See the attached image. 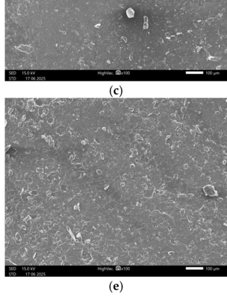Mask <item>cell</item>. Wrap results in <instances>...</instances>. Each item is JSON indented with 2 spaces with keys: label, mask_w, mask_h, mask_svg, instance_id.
<instances>
[{
  "label": "cell",
  "mask_w": 227,
  "mask_h": 297,
  "mask_svg": "<svg viewBox=\"0 0 227 297\" xmlns=\"http://www.w3.org/2000/svg\"><path fill=\"white\" fill-rule=\"evenodd\" d=\"M204 191L206 195L210 197H217L218 195V192L215 190L214 186L208 185L205 186L203 188Z\"/></svg>",
  "instance_id": "1"
},
{
  "label": "cell",
  "mask_w": 227,
  "mask_h": 297,
  "mask_svg": "<svg viewBox=\"0 0 227 297\" xmlns=\"http://www.w3.org/2000/svg\"><path fill=\"white\" fill-rule=\"evenodd\" d=\"M122 289V284L119 281H113L111 284V289L113 292H118L121 291Z\"/></svg>",
  "instance_id": "2"
},
{
  "label": "cell",
  "mask_w": 227,
  "mask_h": 297,
  "mask_svg": "<svg viewBox=\"0 0 227 297\" xmlns=\"http://www.w3.org/2000/svg\"><path fill=\"white\" fill-rule=\"evenodd\" d=\"M15 237H16V239L18 240H22V238L20 237V235H19V233H17V234H16Z\"/></svg>",
  "instance_id": "3"
},
{
  "label": "cell",
  "mask_w": 227,
  "mask_h": 297,
  "mask_svg": "<svg viewBox=\"0 0 227 297\" xmlns=\"http://www.w3.org/2000/svg\"><path fill=\"white\" fill-rule=\"evenodd\" d=\"M28 104H29V105H30V106H33V105H34V102H33L32 100H29V101H28Z\"/></svg>",
  "instance_id": "4"
},
{
  "label": "cell",
  "mask_w": 227,
  "mask_h": 297,
  "mask_svg": "<svg viewBox=\"0 0 227 297\" xmlns=\"http://www.w3.org/2000/svg\"><path fill=\"white\" fill-rule=\"evenodd\" d=\"M53 119L52 118H50L48 119V122L49 123H53Z\"/></svg>",
  "instance_id": "5"
},
{
  "label": "cell",
  "mask_w": 227,
  "mask_h": 297,
  "mask_svg": "<svg viewBox=\"0 0 227 297\" xmlns=\"http://www.w3.org/2000/svg\"><path fill=\"white\" fill-rule=\"evenodd\" d=\"M31 194L33 195H37V192L36 191H31Z\"/></svg>",
  "instance_id": "6"
},
{
  "label": "cell",
  "mask_w": 227,
  "mask_h": 297,
  "mask_svg": "<svg viewBox=\"0 0 227 297\" xmlns=\"http://www.w3.org/2000/svg\"><path fill=\"white\" fill-rule=\"evenodd\" d=\"M51 193H52V192H51V191H48L46 192V195H47L48 197H50V195H51Z\"/></svg>",
  "instance_id": "7"
},
{
  "label": "cell",
  "mask_w": 227,
  "mask_h": 297,
  "mask_svg": "<svg viewBox=\"0 0 227 297\" xmlns=\"http://www.w3.org/2000/svg\"><path fill=\"white\" fill-rule=\"evenodd\" d=\"M37 172H40V173L43 172V169H40V168H38V169H37Z\"/></svg>",
  "instance_id": "8"
},
{
  "label": "cell",
  "mask_w": 227,
  "mask_h": 297,
  "mask_svg": "<svg viewBox=\"0 0 227 297\" xmlns=\"http://www.w3.org/2000/svg\"><path fill=\"white\" fill-rule=\"evenodd\" d=\"M49 145L50 146H54V142H53V141H50V142H49Z\"/></svg>",
  "instance_id": "9"
},
{
  "label": "cell",
  "mask_w": 227,
  "mask_h": 297,
  "mask_svg": "<svg viewBox=\"0 0 227 297\" xmlns=\"http://www.w3.org/2000/svg\"><path fill=\"white\" fill-rule=\"evenodd\" d=\"M30 219H31V217H30V216H27V217H26V218L25 219V220L27 221H28V220H30Z\"/></svg>",
  "instance_id": "10"
},
{
  "label": "cell",
  "mask_w": 227,
  "mask_h": 297,
  "mask_svg": "<svg viewBox=\"0 0 227 297\" xmlns=\"http://www.w3.org/2000/svg\"><path fill=\"white\" fill-rule=\"evenodd\" d=\"M62 244H63V242H62L61 241H59L57 242V245H58V246H60V245H62Z\"/></svg>",
  "instance_id": "11"
},
{
  "label": "cell",
  "mask_w": 227,
  "mask_h": 297,
  "mask_svg": "<svg viewBox=\"0 0 227 297\" xmlns=\"http://www.w3.org/2000/svg\"><path fill=\"white\" fill-rule=\"evenodd\" d=\"M226 140H227V133H226ZM226 149H227V145H226ZM226 172L227 174V159H226Z\"/></svg>",
  "instance_id": "12"
},
{
  "label": "cell",
  "mask_w": 227,
  "mask_h": 297,
  "mask_svg": "<svg viewBox=\"0 0 227 297\" xmlns=\"http://www.w3.org/2000/svg\"><path fill=\"white\" fill-rule=\"evenodd\" d=\"M97 173L98 175H100L102 173V170H97Z\"/></svg>",
  "instance_id": "13"
},
{
  "label": "cell",
  "mask_w": 227,
  "mask_h": 297,
  "mask_svg": "<svg viewBox=\"0 0 227 297\" xmlns=\"http://www.w3.org/2000/svg\"><path fill=\"white\" fill-rule=\"evenodd\" d=\"M26 223H27V224L28 225H31V222L30 220H29L27 221H26Z\"/></svg>",
  "instance_id": "14"
},
{
  "label": "cell",
  "mask_w": 227,
  "mask_h": 297,
  "mask_svg": "<svg viewBox=\"0 0 227 297\" xmlns=\"http://www.w3.org/2000/svg\"><path fill=\"white\" fill-rule=\"evenodd\" d=\"M49 229V227H48V226H45L44 227V229H45L46 231H48Z\"/></svg>",
  "instance_id": "15"
},
{
  "label": "cell",
  "mask_w": 227,
  "mask_h": 297,
  "mask_svg": "<svg viewBox=\"0 0 227 297\" xmlns=\"http://www.w3.org/2000/svg\"><path fill=\"white\" fill-rule=\"evenodd\" d=\"M23 189H24V190H25V191H27V190H28V187H27V186H23Z\"/></svg>",
  "instance_id": "16"
},
{
  "label": "cell",
  "mask_w": 227,
  "mask_h": 297,
  "mask_svg": "<svg viewBox=\"0 0 227 297\" xmlns=\"http://www.w3.org/2000/svg\"><path fill=\"white\" fill-rule=\"evenodd\" d=\"M12 174H13V172H12V171L11 170H10L9 171V175H10V176H11L12 175Z\"/></svg>",
  "instance_id": "17"
},
{
  "label": "cell",
  "mask_w": 227,
  "mask_h": 297,
  "mask_svg": "<svg viewBox=\"0 0 227 297\" xmlns=\"http://www.w3.org/2000/svg\"><path fill=\"white\" fill-rule=\"evenodd\" d=\"M65 259H66V258H65V256H63L61 257V260H62L63 261H65Z\"/></svg>",
  "instance_id": "18"
},
{
  "label": "cell",
  "mask_w": 227,
  "mask_h": 297,
  "mask_svg": "<svg viewBox=\"0 0 227 297\" xmlns=\"http://www.w3.org/2000/svg\"><path fill=\"white\" fill-rule=\"evenodd\" d=\"M39 176H40V179H41L44 178V175H43V174H41H41L39 175Z\"/></svg>",
  "instance_id": "19"
},
{
  "label": "cell",
  "mask_w": 227,
  "mask_h": 297,
  "mask_svg": "<svg viewBox=\"0 0 227 297\" xmlns=\"http://www.w3.org/2000/svg\"><path fill=\"white\" fill-rule=\"evenodd\" d=\"M10 119H11V120H14L15 119V116H11V118H10Z\"/></svg>",
  "instance_id": "20"
},
{
  "label": "cell",
  "mask_w": 227,
  "mask_h": 297,
  "mask_svg": "<svg viewBox=\"0 0 227 297\" xmlns=\"http://www.w3.org/2000/svg\"><path fill=\"white\" fill-rule=\"evenodd\" d=\"M12 111H13V109H11L9 111L8 113H9V114H11V113H12Z\"/></svg>",
  "instance_id": "21"
},
{
  "label": "cell",
  "mask_w": 227,
  "mask_h": 297,
  "mask_svg": "<svg viewBox=\"0 0 227 297\" xmlns=\"http://www.w3.org/2000/svg\"><path fill=\"white\" fill-rule=\"evenodd\" d=\"M16 243L17 244H20V240H17V241H16Z\"/></svg>",
  "instance_id": "22"
},
{
  "label": "cell",
  "mask_w": 227,
  "mask_h": 297,
  "mask_svg": "<svg viewBox=\"0 0 227 297\" xmlns=\"http://www.w3.org/2000/svg\"><path fill=\"white\" fill-rule=\"evenodd\" d=\"M10 148V146H8V147H7V148H5V152H7V151H8V150L9 149V148Z\"/></svg>",
  "instance_id": "23"
},
{
  "label": "cell",
  "mask_w": 227,
  "mask_h": 297,
  "mask_svg": "<svg viewBox=\"0 0 227 297\" xmlns=\"http://www.w3.org/2000/svg\"><path fill=\"white\" fill-rule=\"evenodd\" d=\"M22 229H23V230H26V226H22Z\"/></svg>",
  "instance_id": "24"
},
{
  "label": "cell",
  "mask_w": 227,
  "mask_h": 297,
  "mask_svg": "<svg viewBox=\"0 0 227 297\" xmlns=\"http://www.w3.org/2000/svg\"><path fill=\"white\" fill-rule=\"evenodd\" d=\"M15 184L16 185H17V186H18V185H19V182H18V181H16V182H15Z\"/></svg>",
  "instance_id": "25"
},
{
  "label": "cell",
  "mask_w": 227,
  "mask_h": 297,
  "mask_svg": "<svg viewBox=\"0 0 227 297\" xmlns=\"http://www.w3.org/2000/svg\"><path fill=\"white\" fill-rule=\"evenodd\" d=\"M47 138H48V140H52V137H51L50 136L48 137H47Z\"/></svg>",
  "instance_id": "26"
},
{
  "label": "cell",
  "mask_w": 227,
  "mask_h": 297,
  "mask_svg": "<svg viewBox=\"0 0 227 297\" xmlns=\"http://www.w3.org/2000/svg\"><path fill=\"white\" fill-rule=\"evenodd\" d=\"M74 156H71V158H70V160H71V161H72V160H74Z\"/></svg>",
  "instance_id": "27"
},
{
  "label": "cell",
  "mask_w": 227,
  "mask_h": 297,
  "mask_svg": "<svg viewBox=\"0 0 227 297\" xmlns=\"http://www.w3.org/2000/svg\"><path fill=\"white\" fill-rule=\"evenodd\" d=\"M10 220H11V219H10V218H8V219H7V221H6V222H7V223H8V221H10Z\"/></svg>",
  "instance_id": "28"
},
{
  "label": "cell",
  "mask_w": 227,
  "mask_h": 297,
  "mask_svg": "<svg viewBox=\"0 0 227 297\" xmlns=\"http://www.w3.org/2000/svg\"><path fill=\"white\" fill-rule=\"evenodd\" d=\"M31 240H32L33 241H35V240H36V238H35V237H33Z\"/></svg>",
  "instance_id": "29"
},
{
  "label": "cell",
  "mask_w": 227,
  "mask_h": 297,
  "mask_svg": "<svg viewBox=\"0 0 227 297\" xmlns=\"http://www.w3.org/2000/svg\"><path fill=\"white\" fill-rule=\"evenodd\" d=\"M57 239H55V240H54V241H53V243H54V244H55L56 243H57Z\"/></svg>",
  "instance_id": "30"
},
{
  "label": "cell",
  "mask_w": 227,
  "mask_h": 297,
  "mask_svg": "<svg viewBox=\"0 0 227 297\" xmlns=\"http://www.w3.org/2000/svg\"><path fill=\"white\" fill-rule=\"evenodd\" d=\"M55 157H58V156L59 155V154L58 153H56V154H55Z\"/></svg>",
  "instance_id": "31"
},
{
  "label": "cell",
  "mask_w": 227,
  "mask_h": 297,
  "mask_svg": "<svg viewBox=\"0 0 227 297\" xmlns=\"http://www.w3.org/2000/svg\"><path fill=\"white\" fill-rule=\"evenodd\" d=\"M83 165H84V166L85 167H87V164H85V162H83Z\"/></svg>",
  "instance_id": "32"
},
{
  "label": "cell",
  "mask_w": 227,
  "mask_h": 297,
  "mask_svg": "<svg viewBox=\"0 0 227 297\" xmlns=\"http://www.w3.org/2000/svg\"><path fill=\"white\" fill-rule=\"evenodd\" d=\"M88 192H92V190H91V189H89V190H88Z\"/></svg>",
  "instance_id": "33"
},
{
  "label": "cell",
  "mask_w": 227,
  "mask_h": 297,
  "mask_svg": "<svg viewBox=\"0 0 227 297\" xmlns=\"http://www.w3.org/2000/svg\"><path fill=\"white\" fill-rule=\"evenodd\" d=\"M50 264H51L52 265H54V262H53V261H52V262H50Z\"/></svg>",
  "instance_id": "34"
},
{
  "label": "cell",
  "mask_w": 227,
  "mask_h": 297,
  "mask_svg": "<svg viewBox=\"0 0 227 297\" xmlns=\"http://www.w3.org/2000/svg\"><path fill=\"white\" fill-rule=\"evenodd\" d=\"M81 165H80H80H77V168H80V167H81Z\"/></svg>",
  "instance_id": "35"
},
{
  "label": "cell",
  "mask_w": 227,
  "mask_h": 297,
  "mask_svg": "<svg viewBox=\"0 0 227 297\" xmlns=\"http://www.w3.org/2000/svg\"><path fill=\"white\" fill-rule=\"evenodd\" d=\"M74 209H78V206H75V207H74Z\"/></svg>",
  "instance_id": "36"
},
{
  "label": "cell",
  "mask_w": 227,
  "mask_h": 297,
  "mask_svg": "<svg viewBox=\"0 0 227 297\" xmlns=\"http://www.w3.org/2000/svg\"><path fill=\"white\" fill-rule=\"evenodd\" d=\"M147 17H145V22H146V21H147Z\"/></svg>",
  "instance_id": "37"
},
{
  "label": "cell",
  "mask_w": 227,
  "mask_h": 297,
  "mask_svg": "<svg viewBox=\"0 0 227 297\" xmlns=\"http://www.w3.org/2000/svg\"><path fill=\"white\" fill-rule=\"evenodd\" d=\"M25 118H26V116H24L23 117V119H22V120H25Z\"/></svg>",
  "instance_id": "38"
},
{
  "label": "cell",
  "mask_w": 227,
  "mask_h": 297,
  "mask_svg": "<svg viewBox=\"0 0 227 297\" xmlns=\"http://www.w3.org/2000/svg\"><path fill=\"white\" fill-rule=\"evenodd\" d=\"M22 183H23V185H25V184H26V183H25V181H23Z\"/></svg>",
  "instance_id": "39"
},
{
  "label": "cell",
  "mask_w": 227,
  "mask_h": 297,
  "mask_svg": "<svg viewBox=\"0 0 227 297\" xmlns=\"http://www.w3.org/2000/svg\"><path fill=\"white\" fill-rule=\"evenodd\" d=\"M25 238H27V237H28V235H27V234H25Z\"/></svg>",
  "instance_id": "40"
},
{
  "label": "cell",
  "mask_w": 227,
  "mask_h": 297,
  "mask_svg": "<svg viewBox=\"0 0 227 297\" xmlns=\"http://www.w3.org/2000/svg\"><path fill=\"white\" fill-rule=\"evenodd\" d=\"M21 124H22V123H21V122H20V123H19V124H18V126H20V125H21Z\"/></svg>",
  "instance_id": "41"
},
{
  "label": "cell",
  "mask_w": 227,
  "mask_h": 297,
  "mask_svg": "<svg viewBox=\"0 0 227 297\" xmlns=\"http://www.w3.org/2000/svg\"><path fill=\"white\" fill-rule=\"evenodd\" d=\"M26 250H27L29 249V247H27V246H26Z\"/></svg>",
  "instance_id": "42"
},
{
  "label": "cell",
  "mask_w": 227,
  "mask_h": 297,
  "mask_svg": "<svg viewBox=\"0 0 227 297\" xmlns=\"http://www.w3.org/2000/svg\"><path fill=\"white\" fill-rule=\"evenodd\" d=\"M103 113H104V112H100V114H101V115H103Z\"/></svg>",
  "instance_id": "43"
},
{
  "label": "cell",
  "mask_w": 227,
  "mask_h": 297,
  "mask_svg": "<svg viewBox=\"0 0 227 297\" xmlns=\"http://www.w3.org/2000/svg\"><path fill=\"white\" fill-rule=\"evenodd\" d=\"M70 219L72 220V219H73V217H70Z\"/></svg>",
  "instance_id": "44"
},
{
  "label": "cell",
  "mask_w": 227,
  "mask_h": 297,
  "mask_svg": "<svg viewBox=\"0 0 227 297\" xmlns=\"http://www.w3.org/2000/svg\"><path fill=\"white\" fill-rule=\"evenodd\" d=\"M102 158H103V154H102Z\"/></svg>",
  "instance_id": "45"
},
{
  "label": "cell",
  "mask_w": 227,
  "mask_h": 297,
  "mask_svg": "<svg viewBox=\"0 0 227 297\" xmlns=\"http://www.w3.org/2000/svg\"><path fill=\"white\" fill-rule=\"evenodd\" d=\"M226 252H227V245H226ZM226 254H227V253H226Z\"/></svg>",
  "instance_id": "46"
}]
</instances>
